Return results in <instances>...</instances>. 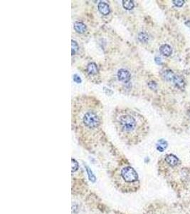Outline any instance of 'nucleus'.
<instances>
[{
  "label": "nucleus",
  "instance_id": "10",
  "mask_svg": "<svg viewBox=\"0 0 190 214\" xmlns=\"http://www.w3.org/2000/svg\"><path fill=\"white\" fill-rule=\"evenodd\" d=\"M74 29L78 33L82 34V33H84L86 31V26L83 22H76L74 23Z\"/></svg>",
  "mask_w": 190,
  "mask_h": 214
},
{
  "label": "nucleus",
  "instance_id": "9",
  "mask_svg": "<svg viewBox=\"0 0 190 214\" xmlns=\"http://www.w3.org/2000/svg\"><path fill=\"white\" fill-rule=\"evenodd\" d=\"M172 81L178 88L180 89H183L184 88L185 83H184V79L181 77V76H178V75H174Z\"/></svg>",
  "mask_w": 190,
  "mask_h": 214
},
{
  "label": "nucleus",
  "instance_id": "1",
  "mask_svg": "<svg viewBox=\"0 0 190 214\" xmlns=\"http://www.w3.org/2000/svg\"><path fill=\"white\" fill-rule=\"evenodd\" d=\"M72 126L76 136L88 142L103 136V106L94 96L81 95L72 100Z\"/></svg>",
  "mask_w": 190,
  "mask_h": 214
},
{
  "label": "nucleus",
  "instance_id": "6",
  "mask_svg": "<svg viewBox=\"0 0 190 214\" xmlns=\"http://www.w3.org/2000/svg\"><path fill=\"white\" fill-rule=\"evenodd\" d=\"M98 8L99 12H101L102 14L103 15H108L110 13V7L109 5L106 2H101L98 5Z\"/></svg>",
  "mask_w": 190,
  "mask_h": 214
},
{
  "label": "nucleus",
  "instance_id": "18",
  "mask_svg": "<svg viewBox=\"0 0 190 214\" xmlns=\"http://www.w3.org/2000/svg\"><path fill=\"white\" fill-rule=\"evenodd\" d=\"M73 80L76 83H81V78L79 77L78 76H77V75H74L73 76Z\"/></svg>",
  "mask_w": 190,
  "mask_h": 214
},
{
  "label": "nucleus",
  "instance_id": "12",
  "mask_svg": "<svg viewBox=\"0 0 190 214\" xmlns=\"http://www.w3.org/2000/svg\"><path fill=\"white\" fill-rule=\"evenodd\" d=\"M174 76V74H173L172 71L170 70H167L163 74V78L165 79L166 81H173Z\"/></svg>",
  "mask_w": 190,
  "mask_h": 214
},
{
  "label": "nucleus",
  "instance_id": "14",
  "mask_svg": "<svg viewBox=\"0 0 190 214\" xmlns=\"http://www.w3.org/2000/svg\"><path fill=\"white\" fill-rule=\"evenodd\" d=\"M71 42H72V55L73 56L76 53L77 51L78 50L79 48H78V44H77L75 41L72 40Z\"/></svg>",
  "mask_w": 190,
  "mask_h": 214
},
{
  "label": "nucleus",
  "instance_id": "15",
  "mask_svg": "<svg viewBox=\"0 0 190 214\" xmlns=\"http://www.w3.org/2000/svg\"><path fill=\"white\" fill-rule=\"evenodd\" d=\"M72 172H74L78 169V163L75 159H72Z\"/></svg>",
  "mask_w": 190,
  "mask_h": 214
},
{
  "label": "nucleus",
  "instance_id": "7",
  "mask_svg": "<svg viewBox=\"0 0 190 214\" xmlns=\"http://www.w3.org/2000/svg\"><path fill=\"white\" fill-rule=\"evenodd\" d=\"M165 160L171 166H175L179 164V159L177 158V156L172 154L168 155L165 158Z\"/></svg>",
  "mask_w": 190,
  "mask_h": 214
},
{
  "label": "nucleus",
  "instance_id": "3",
  "mask_svg": "<svg viewBox=\"0 0 190 214\" xmlns=\"http://www.w3.org/2000/svg\"><path fill=\"white\" fill-rule=\"evenodd\" d=\"M113 183L117 189L122 193L135 192L140 186L138 173L130 166H125L115 170Z\"/></svg>",
  "mask_w": 190,
  "mask_h": 214
},
{
  "label": "nucleus",
  "instance_id": "2",
  "mask_svg": "<svg viewBox=\"0 0 190 214\" xmlns=\"http://www.w3.org/2000/svg\"><path fill=\"white\" fill-rule=\"evenodd\" d=\"M140 116L128 108H117L112 116V123L119 138L126 144L137 141L140 130Z\"/></svg>",
  "mask_w": 190,
  "mask_h": 214
},
{
  "label": "nucleus",
  "instance_id": "5",
  "mask_svg": "<svg viewBox=\"0 0 190 214\" xmlns=\"http://www.w3.org/2000/svg\"><path fill=\"white\" fill-rule=\"evenodd\" d=\"M86 70L88 74L91 76L97 75L98 74V68L97 67V64L93 62L88 64V66H87Z\"/></svg>",
  "mask_w": 190,
  "mask_h": 214
},
{
  "label": "nucleus",
  "instance_id": "8",
  "mask_svg": "<svg viewBox=\"0 0 190 214\" xmlns=\"http://www.w3.org/2000/svg\"><path fill=\"white\" fill-rule=\"evenodd\" d=\"M160 51L162 54L165 56V57H169L172 53V49L168 44L162 45L160 47Z\"/></svg>",
  "mask_w": 190,
  "mask_h": 214
},
{
  "label": "nucleus",
  "instance_id": "17",
  "mask_svg": "<svg viewBox=\"0 0 190 214\" xmlns=\"http://www.w3.org/2000/svg\"><path fill=\"white\" fill-rule=\"evenodd\" d=\"M172 2L175 6L178 7H182L183 6V4H184V1H182V0H174V1H172Z\"/></svg>",
  "mask_w": 190,
  "mask_h": 214
},
{
  "label": "nucleus",
  "instance_id": "11",
  "mask_svg": "<svg viewBox=\"0 0 190 214\" xmlns=\"http://www.w3.org/2000/svg\"><path fill=\"white\" fill-rule=\"evenodd\" d=\"M167 147H168V142L164 139L160 140L157 144V149L161 152L164 151V150L167 149Z\"/></svg>",
  "mask_w": 190,
  "mask_h": 214
},
{
  "label": "nucleus",
  "instance_id": "16",
  "mask_svg": "<svg viewBox=\"0 0 190 214\" xmlns=\"http://www.w3.org/2000/svg\"><path fill=\"white\" fill-rule=\"evenodd\" d=\"M139 39L142 42H145L148 39V37L145 33H140L139 35Z\"/></svg>",
  "mask_w": 190,
  "mask_h": 214
},
{
  "label": "nucleus",
  "instance_id": "13",
  "mask_svg": "<svg viewBox=\"0 0 190 214\" xmlns=\"http://www.w3.org/2000/svg\"><path fill=\"white\" fill-rule=\"evenodd\" d=\"M122 5L123 7L128 10L132 9L134 7V3H133L132 1H130V0H126V1L124 0V1H122Z\"/></svg>",
  "mask_w": 190,
  "mask_h": 214
},
{
  "label": "nucleus",
  "instance_id": "4",
  "mask_svg": "<svg viewBox=\"0 0 190 214\" xmlns=\"http://www.w3.org/2000/svg\"><path fill=\"white\" fill-rule=\"evenodd\" d=\"M118 77L119 81L126 83L130 81L131 75L130 73L128 70L122 69H120L118 72Z\"/></svg>",
  "mask_w": 190,
  "mask_h": 214
}]
</instances>
